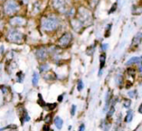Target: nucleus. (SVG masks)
I'll list each match as a JSON object with an SVG mask.
<instances>
[{
	"instance_id": "obj_1",
	"label": "nucleus",
	"mask_w": 142,
	"mask_h": 131,
	"mask_svg": "<svg viewBox=\"0 0 142 131\" xmlns=\"http://www.w3.org/2000/svg\"><path fill=\"white\" fill-rule=\"evenodd\" d=\"M59 25V19L56 16H47L42 19L41 20V27L43 30L51 32L57 29Z\"/></svg>"
},
{
	"instance_id": "obj_2",
	"label": "nucleus",
	"mask_w": 142,
	"mask_h": 131,
	"mask_svg": "<svg viewBox=\"0 0 142 131\" xmlns=\"http://www.w3.org/2000/svg\"><path fill=\"white\" fill-rule=\"evenodd\" d=\"M20 9L19 4L15 0H6L3 5V10L6 15L13 16L14 14H17Z\"/></svg>"
},
{
	"instance_id": "obj_3",
	"label": "nucleus",
	"mask_w": 142,
	"mask_h": 131,
	"mask_svg": "<svg viewBox=\"0 0 142 131\" xmlns=\"http://www.w3.org/2000/svg\"><path fill=\"white\" fill-rule=\"evenodd\" d=\"M78 19L84 25H88L92 23V14L90 11L85 7H80L78 10Z\"/></svg>"
},
{
	"instance_id": "obj_4",
	"label": "nucleus",
	"mask_w": 142,
	"mask_h": 131,
	"mask_svg": "<svg viewBox=\"0 0 142 131\" xmlns=\"http://www.w3.org/2000/svg\"><path fill=\"white\" fill-rule=\"evenodd\" d=\"M7 40L12 43L20 44L23 40V34L19 30H10L7 35Z\"/></svg>"
},
{
	"instance_id": "obj_5",
	"label": "nucleus",
	"mask_w": 142,
	"mask_h": 131,
	"mask_svg": "<svg viewBox=\"0 0 142 131\" xmlns=\"http://www.w3.org/2000/svg\"><path fill=\"white\" fill-rule=\"evenodd\" d=\"M72 39H73L72 34L69 32H66L59 38L57 43L59 47H61V48H66V47H68L69 45L70 44Z\"/></svg>"
},
{
	"instance_id": "obj_6",
	"label": "nucleus",
	"mask_w": 142,
	"mask_h": 131,
	"mask_svg": "<svg viewBox=\"0 0 142 131\" xmlns=\"http://www.w3.org/2000/svg\"><path fill=\"white\" fill-rule=\"evenodd\" d=\"M52 6L54 9L62 14H65L68 11L66 8L65 0H52Z\"/></svg>"
},
{
	"instance_id": "obj_7",
	"label": "nucleus",
	"mask_w": 142,
	"mask_h": 131,
	"mask_svg": "<svg viewBox=\"0 0 142 131\" xmlns=\"http://www.w3.org/2000/svg\"><path fill=\"white\" fill-rule=\"evenodd\" d=\"M27 23V19L21 16H15V17H12L9 20V23L12 26L14 27H21L24 26Z\"/></svg>"
},
{
	"instance_id": "obj_8",
	"label": "nucleus",
	"mask_w": 142,
	"mask_h": 131,
	"mask_svg": "<svg viewBox=\"0 0 142 131\" xmlns=\"http://www.w3.org/2000/svg\"><path fill=\"white\" fill-rule=\"evenodd\" d=\"M35 55L37 57V59L40 61H43L48 58L49 55V50L47 49L44 47H42V48H39V49L36 50Z\"/></svg>"
},
{
	"instance_id": "obj_9",
	"label": "nucleus",
	"mask_w": 142,
	"mask_h": 131,
	"mask_svg": "<svg viewBox=\"0 0 142 131\" xmlns=\"http://www.w3.org/2000/svg\"><path fill=\"white\" fill-rule=\"evenodd\" d=\"M70 23H71V26H72L73 29L75 30L76 32L81 30L82 27H83V25H84L78 19H73Z\"/></svg>"
},
{
	"instance_id": "obj_10",
	"label": "nucleus",
	"mask_w": 142,
	"mask_h": 131,
	"mask_svg": "<svg viewBox=\"0 0 142 131\" xmlns=\"http://www.w3.org/2000/svg\"><path fill=\"white\" fill-rule=\"evenodd\" d=\"M142 40V34L141 33H137L134 36L132 40V44L133 45H139L141 43Z\"/></svg>"
},
{
	"instance_id": "obj_11",
	"label": "nucleus",
	"mask_w": 142,
	"mask_h": 131,
	"mask_svg": "<svg viewBox=\"0 0 142 131\" xmlns=\"http://www.w3.org/2000/svg\"><path fill=\"white\" fill-rule=\"evenodd\" d=\"M105 59H106V57H105V54H102L99 56V63H100V66H99V75H100L102 74V69L104 68L105 63Z\"/></svg>"
},
{
	"instance_id": "obj_12",
	"label": "nucleus",
	"mask_w": 142,
	"mask_h": 131,
	"mask_svg": "<svg viewBox=\"0 0 142 131\" xmlns=\"http://www.w3.org/2000/svg\"><path fill=\"white\" fill-rule=\"evenodd\" d=\"M63 119H61L60 117H59V116H56L55 118H54V124H55L56 128L58 129V130H61L62 127H63Z\"/></svg>"
},
{
	"instance_id": "obj_13",
	"label": "nucleus",
	"mask_w": 142,
	"mask_h": 131,
	"mask_svg": "<svg viewBox=\"0 0 142 131\" xmlns=\"http://www.w3.org/2000/svg\"><path fill=\"white\" fill-rule=\"evenodd\" d=\"M39 75L37 72H34L33 74V79H32V83L34 86H37L38 83H39Z\"/></svg>"
},
{
	"instance_id": "obj_14",
	"label": "nucleus",
	"mask_w": 142,
	"mask_h": 131,
	"mask_svg": "<svg viewBox=\"0 0 142 131\" xmlns=\"http://www.w3.org/2000/svg\"><path fill=\"white\" fill-rule=\"evenodd\" d=\"M132 119H133V111L128 110L126 116H125V121L126 122V123H130V122L132 121Z\"/></svg>"
},
{
	"instance_id": "obj_15",
	"label": "nucleus",
	"mask_w": 142,
	"mask_h": 131,
	"mask_svg": "<svg viewBox=\"0 0 142 131\" xmlns=\"http://www.w3.org/2000/svg\"><path fill=\"white\" fill-rule=\"evenodd\" d=\"M140 61V57H132L126 62V65H130L133 63H138Z\"/></svg>"
},
{
	"instance_id": "obj_16",
	"label": "nucleus",
	"mask_w": 142,
	"mask_h": 131,
	"mask_svg": "<svg viewBox=\"0 0 142 131\" xmlns=\"http://www.w3.org/2000/svg\"><path fill=\"white\" fill-rule=\"evenodd\" d=\"M49 69H50V66H49L48 63H43L39 66V71L41 73L44 72V71H48Z\"/></svg>"
},
{
	"instance_id": "obj_17",
	"label": "nucleus",
	"mask_w": 142,
	"mask_h": 131,
	"mask_svg": "<svg viewBox=\"0 0 142 131\" xmlns=\"http://www.w3.org/2000/svg\"><path fill=\"white\" fill-rule=\"evenodd\" d=\"M22 120L23 122H28L30 120V117L28 116V113L25 110L23 111V115H22Z\"/></svg>"
},
{
	"instance_id": "obj_18",
	"label": "nucleus",
	"mask_w": 142,
	"mask_h": 131,
	"mask_svg": "<svg viewBox=\"0 0 142 131\" xmlns=\"http://www.w3.org/2000/svg\"><path fill=\"white\" fill-rule=\"evenodd\" d=\"M110 124H107V122H105V121H104L101 124V128L105 131H108L109 129H110Z\"/></svg>"
},
{
	"instance_id": "obj_19",
	"label": "nucleus",
	"mask_w": 142,
	"mask_h": 131,
	"mask_svg": "<svg viewBox=\"0 0 142 131\" xmlns=\"http://www.w3.org/2000/svg\"><path fill=\"white\" fill-rule=\"evenodd\" d=\"M123 105L125 108H130V105H131V100L130 99H125V100H124V103H123Z\"/></svg>"
},
{
	"instance_id": "obj_20",
	"label": "nucleus",
	"mask_w": 142,
	"mask_h": 131,
	"mask_svg": "<svg viewBox=\"0 0 142 131\" xmlns=\"http://www.w3.org/2000/svg\"><path fill=\"white\" fill-rule=\"evenodd\" d=\"M114 107L111 106V107H110V110H109L108 113H107V117H108V118L111 117L113 114H114Z\"/></svg>"
},
{
	"instance_id": "obj_21",
	"label": "nucleus",
	"mask_w": 142,
	"mask_h": 131,
	"mask_svg": "<svg viewBox=\"0 0 142 131\" xmlns=\"http://www.w3.org/2000/svg\"><path fill=\"white\" fill-rule=\"evenodd\" d=\"M122 81H123V78H122V76H121V75L116 76V78H115V82H116V83H117L118 85H121V83H122Z\"/></svg>"
},
{
	"instance_id": "obj_22",
	"label": "nucleus",
	"mask_w": 142,
	"mask_h": 131,
	"mask_svg": "<svg viewBox=\"0 0 142 131\" xmlns=\"http://www.w3.org/2000/svg\"><path fill=\"white\" fill-rule=\"evenodd\" d=\"M39 103L41 105L42 107H44L45 105H46V103L43 101V98H42L41 94H39Z\"/></svg>"
},
{
	"instance_id": "obj_23",
	"label": "nucleus",
	"mask_w": 142,
	"mask_h": 131,
	"mask_svg": "<svg viewBox=\"0 0 142 131\" xmlns=\"http://www.w3.org/2000/svg\"><path fill=\"white\" fill-rule=\"evenodd\" d=\"M77 89L79 91H81L84 89V83L82 80H79L78 81V84H77Z\"/></svg>"
},
{
	"instance_id": "obj_24",
	"label": "nucleus",
	"mask_w": 142,
	"mask_h": 131,
	"mask_svg": "<svg viewBox=\"0 0 142 131\" xmlns=\"http://www.w3.org/2000/svg\"><path fill=\"white\" fill-rule=\"evenodd\" d=\"M76 113V105L73 104L72 107H71V110H70V114L72 116H74V114H75Z\"/></svg>"
},
{
	"instance_id": "obj_25",
	"label": "nucleus",
	"mask_w": 142,
	"mask_h": 131,
	"mask_svg": "<svg viewBox=\"0 0 142 131\" xmlns=\"http://www.w3.org/2000/svg\"><path fill=\"white\" fill-rule=\"evenodd\" d=\"M56 103H48V104H46V106L48 107V110H54V108L56 107Z\"/></svg>"
},
{
	"instance_id": "obj_26",
	"label": "nucleus",
	"mask_w": 142,
	"mask_h": 131,
	"mask_svg": "<svg viewBox=\"0 0 142 131\" xmlns=\"http://www.w3.org/2000/svg\"><path fill=\"white\" fill-rule=\"evenodd\" d=\"M128 95L130 96V98H135L136 95V90H132V91H130V92L128 93Z\"/></svg>"
},
{
	"instance_id": "obj_27",
	"label": "nucleus",
	"mask_w": 142,
	"mask_h": 131,
	"mask_svg": "<svg viewBox=\"0 0 142 131\" xmlns=\"http://www.w3.org/2000/svg\"><path fill=\"white\" fill-rule=\"evenodd\" d=\"M51 119H52V115H51V114H48V115L46 116V118H45V119H44L45 123H47V124L50 123Z\"/></svg>"
},
{
	"instance_id": "obj_28",
	"label": "nucleus",
	"mask_w": 142,
	"mask_h": 131,
	"mask_svg": "<svg viewBox=\"0 0 142 131\" xmlns=\"http://www.w3.org/2000/svg\"><path fill=\"white\" fill-rule=\"evenodd\" d=\"M108 48V44L107 43H102L101 44V49L103 51H105Z\"/></svg>"
},
{
	"instance_id": "obj_29",
	"label": "nucleus",
	"mask_w": 142,
	"mask_h": 131,
	"mask_svg": "<svg viewBox=\"0 0 142 131\" xmlns=\"http://www.w3.org/2000/svg\"><path fill=\"white\" fill-rule=\"evenodd\" d=\"M128 74H129V75L134 76L135 74V70L133 69H128Z\"/></svg>"
},
{
	"instance_id": "obj_30",
	"label": "nucleus",
	"mask_w": 142,
	"mask_h": 131,
	"mask_svg": "<svg viewBox=\"0 0 142 131\" xmlns=\"http://www.w3.org/2000/svg\"><path fill=\"white\" fill-rule=\"evenodd\" d=\"M85 126L84 124H80V126H79V131H85Z\"/></svg>"
},
{
	"instance_id": "obj_31",
	"label": "nucleus",
	"mask_w": 142,
	"mask_h": 131,
	"mask_svg": "<svg viewBox=\"0 0 142 131\" xmlns=\"http://www.w3.org/2000/svg\"><path fill=\"white\" fill-rule=\"evenodd\" d=\"M42 131H50V127H49L48 125H43Z\"/></svg>"
},
{
	"instance_id": "obj_32",
	"label": "nucleus",
	"mask_w": 142,
	"mask_h": 131,
	"mask_svg": "<svg viewBox=\"0 0 142 131\" xmlns=\"http://www.w3.org/2000/svg\"><path fill=\"white\" fill-rule=\"evenodd\" d=\"M63 98H64L63 94H62V95H59V98H58V101H59V102H62V100H63Z\"/></svg>"
},
{
	"instance_id": "obj_33",
	"label": "nucleus",
	"mask_w": 142,
	"mask_h": 131,
	"mask_svg": "<svg viewBox=\"0 0 142 131\" xmlns=\"http://www.w3.org/2000/svg\"><path fill=\"white\" fill-rule=\"evenodd\" d=\"M138 111H139L140 114H142V103H141V105H140L139 109H138Z\"/></svg>"
},
{
	"instance_id": "obj_34",
	"label": "nucleus",
	"mask_w": 142,
	"mask_h": 131,
	"mask_svg": "<svg viewBox=\"0 0 142 131\" xmlns=\"http://www.w3.org/2000/svg\"><path fill=\"white\" fill-rule=\"evenodd\" d=\"M140 70H141V74H142V66H140Z\"/></svg>"
}]
</instances>
